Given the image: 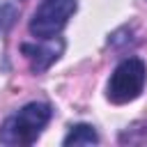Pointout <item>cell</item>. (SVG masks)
<instances>
[{"mask_svg": "<svg viewBox=\"0 0 147 147\" xmlns=\"http://www.w3.org/2000/svg\"><path fill=\"white\" fill-rule=\"evenodd\" d=\"M53 110L48 103H39L32 101L28 106H23L18 113H14L11 117H7L0 126V142L2 145H11V147H21V145H32L39 133L44 131V126L48 124Z\"/></svg>", "mask_w": 147, "mask_h": 147, "instance_id": "6da1fadb", "label": "cell"}, {"mask_svg": "<svg viewBox=\"0 0 147 147\" xmlns=\"http://www.w3.org/2000/svg\"><path fill=\"white\" fill-rule=\"evenodd\" d=\"M145 78H147V69L140 57L122 60L108 80V99L113 103L133 101L136 96H140V92L145 87Z\"/></svg>", "mask_w": 147, "mask_h": 147, "instance_id": "7a4b0ae2", "label": "cell"}, {"mask_svg": "<svg viewBox=\"0 0 147 147\" xmlns=\"http://www.w3.org/2000/svg\"><path fill=\"white\" fill-rule=\"evenodd\" d=\"M76 11V0H41L30 18V32L39 39H51L62 32Z\"/></svg>", "mask_w": 147, "mask_h": 147, "instance_id": "3957f363", "label": "cell"}, {"mask_svg": "<svg viewBox=\"0 0 147 147\" xmlns=\"http://www.w3.org/2000/svg\"><path fill=\"white\" fill-rule=\"evenodd\" d=\"M23 55L28 57L32 71H46L64 51V41L60 37L44 39V44H23L21 46Z\"/></svg>", "mask_w": 147, "mask_h": 147, "instance_id": "277c9868", "label": "cell"}, {"mask_svg": "<svg viewBox=\"0 0 147 147\" xmlns=\"http://www.w3.org/2000/svg\"><path fill=\"white\" fill-rule=\"evenodd\" d=\"M96 142H99V136H96L94 126H90V124H76V126H71V131L64 138L67 147H71V145H96Z\"/></svg>", "mask_w": 147, "mask_h": 147, "instance_id": "5b68a950", "label": "cell"}, {"mask_svg": "<svg viewBox=\"0 0 147 147\" xmlns=\"http://www.w3.org/2000/svg\"><path fill=\"white\" fill-rule=\"evenodd\" d=\"M16 18V7L14 5H0V32L9 30Z\"/></svg>", "mask_w": 147, "mask_h": 147, "instance_id": "8992f818", "label": "cell"}]
</instances>
